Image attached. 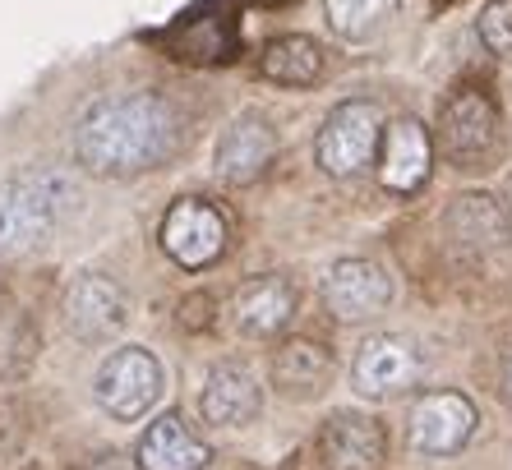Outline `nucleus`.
<instances>
[{"mask_svg":"<svg viewBox=\"0 0 512 470\" xmlns=\"http://www.w3.org/2000/svg\"><path fill=\"white\" fill-rule=\"evenodd\" d=\"M180 148V116L167 97L134 88L93 102L74 130V157L102 180H125L162 166Z\"/></svg>","mask_w":512,"mask_h":470,"instance_id":"f257e3e1","label":"nucleus"},{"mask_svg":"<svg viewBox=\"0 0 512 470\" xmlns=\"http://www.w3.org/2000/svg\"><path fill=\"white\" fill-rule=\"evenodd\" d=\"M79 203V185L65 171H19L0 185V254L42 245Z\"/></svg>","mask_w":512,"mask_h":470,"instance_id":"f03ea898","label":"nucleus"},{"mask_svg":"<svg viewBox=\"0 0 512 470\" xmlns=\"http://www.w3.org/2000/svg\"><path fill=\"white\" fill-rule=\"evenodd\" d=\"M379 143H383L379 102L356 97V102L333 106V116L323 120L319 139H314V162L333 180H351L370 162H379Z\"/></svg>","mask_w":512,"mask_h":470,"instance_id":"7ed1b4c3","label":"nucleus"},{"mask_svg":"<svg viewBox=\"0 0 512 470\" xmlns=\"http://www.w3.org/2000/svg\"><path fill=\"white\" fill-rule=\"evenodd\" d=\"M93 397L111 420H143L162 397V360L153 351H143V346H120L97 365Z\"/></svg>","mask_w":512,"mask_h":470,"instance_id":"20e7f679","label":"nucleus"},{"mask_svg":"<svg viewBox=\"0 0 512 470\" xmlns=\"http://www.w3.org/2000/svg\"><path fill=\"white\" fill-rule=\"evenodd\" d=\"M157 240H162V254L171 263L199 272L227 254L231 222L227 212L208 199H176L162 217V226H157Z\"/></svg>","mask_w":512,"mask_h":470,"instance_id":"39448f33","label":"nucleus"},{"mask_svg":"<svg viewBox=\"0 0 512 470\" xmlns=\"http://www.w3.org/2000/svg\"><path fill=\"white\" fill-rule=\"evenodd\" d=\"M499 143V111L480 88H457L439 106V148L453 166H485Z\"/></svg>","mask_w":512,"mask_h":470,"instance_id":"423d86ee","label":"nucleus"},{"mask_svg":"<svg viewBox=\"0 0 512 470\" xmlns=\"http://www.w3.org/2000/svg\"><path fill=\"white\" fill-rule=\"evenodd\" d=\"M476 434V406L462 392H425L406 415V443L416 457H453Z\"/></svg>","mask_w":512,"mask_h":470,"instance_id":"0eeeda50","label":"nucleus"},{"mask_svg":"<svg viewBox=\"0 0 512 470\" xmlns=\"http://www.w3.org/2000/svg\"><path fill=\"white\" fill-rule=\"evenodd\" d=\"M420 374H425V360H420L416 341L397 337V332H379V337L360 341L356 360H351V383L370 401L402 397L420 383Z\"/></svg>","mask_w":512,"mask_h":470,"instance_id":"6e6552de","label":"nucleus"},{"mask_svg":"<svg viewBox=\"0 0 512 470\" xmlns=\"http://www.w3.org/2000/svg\"><path fill=\"white\" fill-rule=\"evenodd\" d=\"M323 305L342 323H365L393 305V277L374 259H337L323 272Z\"/></svg>","mask_w":512,"mask_h":470,"instance_id":"1a4fd4ad","label":"nucleus"},{"mask_svg":"<svg viewBox=\"0 0 512 470\" xmlns=\"http://www.w3.org/2000/svg\"><path fill=\"white\" fill-rule=\"evenodd\" d=\"M125 318H130V300H125L120 282H111L107 272H84L65 291V328L79 341L116 337L125 328Z\"/></svg>","mask_w":512,"mask_h":470,"instance_id":"9d476101","label":"nucleus"},{"mask_svg":"<svg viewBox=\"0 0 512 470\" xmlns=\"http://www.w3.org/2000/svg\"><path fill=\"white\" fill-rule=\"evenodd\" d=\"M434 166V143L416 116H397L383 125L379 143V185L388 194H416Z\"/></svg>","mask_w":512,"mask_h":470,"instance_id":"9b49d317","label":"nucleus"},{"mask_svg":"<svg viewBox=\"0 0 512 470\" xmlns=\"http://www.w3.org/2000/svg\"><path fill=\"white\" fill-rule=\"evenodd\" d=\"M199 411L217 429H245V424H254L263 411V388H259V378H254V369L240 365V360L213 365L208 378H203Z\"/></svg>","mask_w":512,"mask_h":470,"instance_id":"f8f14e48","label":"nucleus"},{"mask_svg":"<svg viewBox=\"0 0 512 470\" xmlns=\"http://www.w3.org/2000/svg\"><path fill=\"white\" fill-rule=\"evenodd\" d=\"M273 157H277V134H273V125L263 116H254V111L231 120L213 148V166L227 185H250V180H259L263 171L273 166Z\"/></svg>","mask_w":512,"mask_h":470,"instance_id":"ddd939ff","label":"nucleus"},{"mask_svg":"<svg viewBox=\"0 0 512 470\" xmlns=\"http://www.w3.org/2000/svg\"><path fill=\"white\" fill-rule=\"evenodd\" d=\"M443 231L453 235V245L471 249V254H494V249L508 245L512 235V217H508V203L499 194H457L443 212Z\"/></svg>","mask_w":512,"mask_h":470,"instance_id":"4468645a","label":"nucleus"},{"mask_svg":"<svg viewBox=\"0 0 512 470\" xmlns=\"http://www.w3.org/2000/svg\"><path fill=\"white\" fill-rule=\"evenodd\" d=\"M319 457L328 470H379L383 424L360 411H337L319 429Z\"/></svg>","mask_w":512,"mask_h":470,"instance_id":"2eb2a0df","label":"nucleus"},{"mask_svg":"<svg viewBox=\"0 0 512 470\" xmlns=\"http://www.w3.org/2000/svg\"><path fill=\"white\" fill-rule=\"evenodd\" d=\"M296 305H300V295L291 286V277H282V272L254 277L236 295V328L254 341H268L277 332H286V323L296 318Z\"/></svg>","mask_w":512,"mask_h":470,"instance_id":"dca6fc26","label":"nucleus"},{"mask_svg":"<svg viewBox=\"0 0 512 470\" xmlns=\"http://www.w3.org/2000/svg\"><path fill=\"white\" fill-rule=\"evenodd\" d=\"M213 447L194 434L185 415H157L139 438V470H208Z\"/></svg>","mask_w":512,"mask_h":470,"instance_id":"f3484780","label":"nucleus"},{"mask_svg":"<svg viewBox=\"0 0 512 470\" xmlns=\"http://www.w3.org/2000/svg\"><path fill=\"white\" fill-rule=\"evenodd\" d=\"M273 383L286 401H314L333 383V355L310 337H291L273 351Z\"/></svg>","mask_w":512,"mask_h":470,"instance_id":"a211bd4d","label":"nucleus"},{"mask_svg":"<svg viewBox=\"0 0 512 470\" xmlns=\"http://www.w3.org/2000/svg\"><path fill=\"white\" fill-rule=\"evenodd\" d=\"M259 74L282 83V88H310V83H319V74H323V47L314 37H300V33L277 37V42H268V51L259 56Z\"/></svg>","mask_w":512,"mask_h":470,"instance_id":"6ab92c4d","label":"nucleus"},{"mask_svg":"<svg viewBox=\"0 0 512 470\" xmlns=\"http://www.w3.org/2000/svg\"><path fill=\"white\" fill-rule=\"evenodd\" d=\"M397 0H323V19L342 42H370L393 24Z\"/></svg>","mask_w":512,"mask_h":470,"instance_id":"aec40b11","label":"nucleus"},{"mask_svg":"<svg viewBox=\"0 0 512 470\" xmlns=\"http://www.w3.org/2000/svg\"><path fill=\"white\" fill-rule=\"evenodd\" d=\"M33 360H37V328L28 323L24 309L5 305L0 309V378L28 374Z\"/></svg>","mask_w":512,"mask_h":470,"instance_id":"412c9836","label":"nucleus"},{"mask_svg":"<svg viewBox=\"0 0 512 470\" xmlns=\"http://www.w3.org/2000/svg\"><path fill=\"white\" fill-rule=\"evenodd\" d=\"M476 33L494 56H512V0H489L476 19Z\"/></svg>","mask_w":512,"mask_h":470,"instance_id":"4be33fe9","label":"nucleus"},{"mask_svg":"<svg viewBox=\"0 0 512 470\" xmlns=\"http://www.w3.org/2000/svg\"><path fill=\"white\" fill-rule=\"evenodd\" d=\"M499 383H503V401L512 406V346L503 351V369H499Z\"/></svg>","mask_w":512,"mask_h":470,"instance_id":"5701e85b","label":"nucleus"},{"mask_svg":"<svg viewBox=\"0 0 512 470\" xmlns=\"http://www.w3.org/2000/svg\"><path fill=\"white\" fill-rule=\"evenodd\" d=\"M88 470H134L130 461H120V457H102V461H93Z\"/></svg>","mask_w":512,"mask_h":470,"instance_id":"b1692460","label":"nucleus"}]
</instances>
